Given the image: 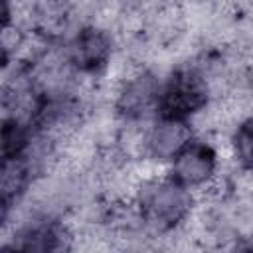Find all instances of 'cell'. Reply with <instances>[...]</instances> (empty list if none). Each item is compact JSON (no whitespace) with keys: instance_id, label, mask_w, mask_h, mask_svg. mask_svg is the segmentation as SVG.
Instances as JSON below:
<instances>
[{"instance_id":"cell-1","label":"cell","mask_w":253,"mask_h":253,"mask_svg":"<svg viewBox=\"0 0 253 253\" xmlns=\"http://www.w3.org/2000/svg\"><path fill=\"white\" fill-rule=\"evenodd\" d=\"M128 200L144 227L164 241L186 231L200 206V198L194 192L170 178L166 170L152 168L138 176Z\"/></svg>"},{"instance_id":"cell-2","label":"cell","mask_w":253,"mask_h":253,"mask_svg":"<svg viewBox=\"0 0 253 253\" xmlns=\"http://www.w3.org/2000/svg\"><path fill=\"white\" fill-rule=\"evenodd\" d=\"M213 103L215 93L211 81L196 57L176 63L162 73L160 115L178 117L196 125L198 119L213 107Z\"/></svg>"},{"instance_id":"cell-3","label":"cell","mask_w":253,"mask_h":253,"mask_svg":"<svg viewBox=\"0 0 253 253\" xmlns=\"http://www.w3.org/2000/svg\"><path fill=\"white\" fill-rule=\"evenodd\" d=\"M162 73L134 63L119 75L111 89V115L119 126H144L160 109Z\"/></svg>"},{"instance_id":"cell-4","label":"cell","mask_w":253,"mask_h":253,"mask_svg":"<svg viewBox=\"0 0 253 253\" xmlns=\"http://www.w3.org/2000/svg\"><path fill=\"white\" fill-rule=\"evenodd\" d=\"M61 47L69 65L83 81H97L115 63L119 40L113 26L87 18L67 34Z\"/></svg>"},{"instance_id":"cell-5","label":"cell","mask_w":253,"mask_h":253,"mask_svg":"<svg viewBox=\"0 0 253 253\" xmlns=\"http://www.w3.org/2000/svg\"><path fill=\"white\" fill-rule=\"evenodd\" d=\"M164 170L198 198L215 194L223 186V154L206 134H196Z\"/></svg>"},{"instance_id":"cell-6","label":"cell","mask_w":253,"mask_h":253,"mask_svg":"<svg viewBox=\"0 0 253 253\" xmlns=\"http://www.w3.org/2000/svg\"><path fill=\"white\" fill-rule=\"evenodd\" d=\"M8 239L20 253H75L77 227L69 217L26 210Z\"/></svg>"},{"instance_id":"cell-7","label":"cell","mask_w":253,"mask_h":253,"mask_svg":"<svg viewBox=\"0 0 253 253\" xmlns=\"http://www.w3.org/2000/svg\"><path fill=\"white\" fill-rule=\"evenodd\" d=\"M198 134L194 123L170 117L156 115L138 132V162L152 170H164L174 156Z\"/></svg>"},{"instance_id":"cell-8","label":"cell","mask_w":253,"mask_h":253,"mask_svg":"<svg viewBox=\"0 0 253 253\" xmlns=\"http://www.w3.org/2000/svg\"><path fill=\"white\" fill-rule=\"evenodd\" d=\"M225 152L239 174L253 178V111L241 115L227 126Z\"/></svg>"},{"instance_id":"cell-9","label":"cell","mask_w":253,"mask_h":253,"mask_svg":"<svg viewBox=\"0 0 253 253\" xmlns=\"http://www.w3.org/2000/svg\"><path fill=\"white\" fill-rule=\"evenodd\" d=\"M2 253H20V249H18L10 239H6V241L2 243Z\"/></svg>"}]
</instances>
